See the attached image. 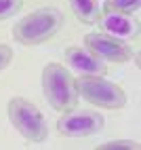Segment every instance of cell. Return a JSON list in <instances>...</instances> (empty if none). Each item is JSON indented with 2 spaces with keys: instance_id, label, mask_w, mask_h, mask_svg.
<instances>
[{
  "instance_id": "10",
  "label": "cell",
  "mask_w": 141,
  "mask_h": 150,
  "mask_svg": "<svg viewBox=\"0 0 141 150\" xmlns=\"http://www.w3.org/2000/svg\"><path fill=\"white\" fill-rule=\"evenodd\" d=\"M103 8L116 11V13H124V15H133L141 8V0H105Z\"/></svg>"
},
{
  "instance_id": "5",
  "label": "cell",
  "mask_w": 141,
  "mask_h": 150,
  "mask_svg": "<svg viewBox=\"0 0 141 150\" xmlns=\"http://www.w3.org/2000/svg\"><path fill=\"white\" fill-rule=\"evenodd\" d=\"M103 129V116L93 110H69L57 121V131L65 137H88Z\"/></svg>"
},
{
  "instance_id": "3",
  "label": "cell",
  "mask_w": 141,
  "mask_h": 150,
  "mask_svg": "<svg viewBox=\"0 0 141 150\" xmlns=\"http://www.w3.org/2000/svg\"><path fill=\"white\" fill-rule=\"evenodd\" d=\"M76 81L78 97L86 99L88 104L103 110H120L126 106V93L124 89L103 78L101 74H80Z\"/></svg>"
},
{
  "instance_id": "11",
  "label": "cell",
  "mask_w": 141,
  "mask_h": 150,
  "mask_svg": "<svg viewBox=\"0 0 141 150\" xmlns=\"http://www.w3.org/2000/svg\"><path fill=\"white\" fill-rule=\"evenodd\" d=\"M23 8V0H0V21L15 17Z\"/></svg>"
},
{
  "instance_id": "2",
  "label": "cell",
  "mask_w": 141,
  "mask_h": 150,
  "mask_svg": "<svg viewBox=\"0 0 141 150\" xmlns=\"http://www.w3.org/2000/svg\"><path fill=\"white\" fill-rule=\"evenodd\" d=\"M42 93L48 106L57 112H69L78 104L76 81L72 72L57 62H48L42 70Z\"/></svg>"
},
{
  "instance_id": "12",
  "label": "cell",
  "mask_w": 141,
  "mask_h": 150,
  "mask_svg": "<svg viewBox=\"0 0 141 150\" xmlns=\"http://www.w3.org/2000/svg\"><path fill=\"white\" fill-rule=\"evenodd\" d=\"M101 150H114V148H126V150H137L139 144L133 142V139H112V142H105L99 146Z\"/></svg>"
},
{
  "instance_id": "7",
  "label": "cell",
  "mask_w": 141,
  "mask_h": 150,
  "mask_svg": "<svg viewBox=\"0 0 141 150\" xmlns=\"http://www.w3.org/2000/svg\"><path fill=\"white\" fill-rule=\"evenodd\" d=\"M101 28L107 34H112L114 38H139V21L133 19L130 15L124 13H116V11H107L101 6V15H99V21Z\"/></svg>"
},
{
  "instance_id": "9",
  "label": "cell",
  "mask_w": 141,
  "mask_h": 150,
  "mask_svg": "<svg viewBox=\"0 0 141 150\" xmlns=\"http://www.w3.org/2000/svg\"><path fill=\"white\" fill-rule=\"evenodd\" d=\"M69 6H72L80 23L93 25L99 21V15H101V2L99 0H69Z\"/></svg>"
},
{
  "instance_id": "13",
  "label": "cell",
  "mask_w": 141,
  "mask_h": 150,
  "mask_svg": "<svg viewBox=\"0 0 141 150\" xmlns=\"http://www.w3.org/2000/svg\"><path fill=\"white\" fill-rule=\"evenodd\" d=\"M13 55H15V53H13V49H11V47L0 42V72H2V70H6L8 66H11Z\"/></svg>"
},
{
  "instance_id": "4",
  "label": "cell",
  "mask_w": 141,
  "mask_h": 150,
  "mask_svg": "<svg viewBox=\"0 0 141 150\" xmlns=\"http://www.w3.org/2000/svg\"><path fill=\"white\" fill-rule=\"evenodd\" d=\"M8 112V121L11 125L19 131L25 142L32 144H42L48 137V125L44 121L42 112L36 108V104H32L25 97H13L6 106Z\"/></svg>"
},
{
  "instance_id": "1",
  "label": "cell",
  "mask_w": 141,
  "mask_h": 150,
  "mask_svg": "<svg viewBox=\"0 0 141 150\" xmlns=\"http://www.w3.org/2000/svg\"><path fill=\"white\" fill-rule=\"evenodd\" d=\"M63 13L55 6H40L29 15L21 17L13 25V38L25 47L42 45L61 30L63 25Z\"/></svg>"
},
{
  "instance_id": "6",
  "label": "cell",
  "mask_w": 141,
  "mask_h": 150,
  "mask_svg": "<svg viewBox=\"0 0 141 150\" xmlns=\"http://www.w3.org/2000/svg\"><path fill=\"white\" fill-rule=\"evenodd\" d=\"M84 49H88L93 55H97L101 62H112V64H126L133 59V49L124 45L122 40L109 36V34H99L90 32L84 36Z\"/></svg>"
},
{
  "instance_id": "8",
  "label": "cell",
  "mask_w": 141,
  "mask_h": 150,
  "mask_svg": "<svg viewBox=\"0 0 141 150\" xmlns=\"http://www.w3.org/2000/svg\"><path fill=\"white\" fill-rule=\"evenodd\" d=\"M65 62L69 68H76L82 74H101L103 76V72H105V64L97 55L90 53L88 49H82V47H67Z\"/></svg>"
}]
</instances>
